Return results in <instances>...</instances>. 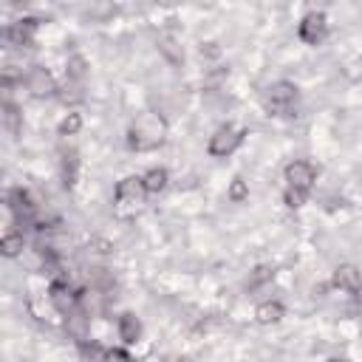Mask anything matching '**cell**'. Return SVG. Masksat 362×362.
I'll use <instances>...</instances> for the list:
<instances>
[{
    "label": "cell",
    "mask_w": 362,
    "mask_h": 362,
    "mask_svg": "<svg viewBox=\"0 0 362 362\" xmlns=\"http://www.w3.org/2000/svg\"><path fill=\"white\" fill-rule=\"evenodd\" d=\"M164 133H167V122L158 113H141L127 133V147L130 150H156L164 141Z\"/></svg>",
    "instance_id": "6da1fadb"
},
{
    "label": "cell",
    "mask_w": 362,
    "mask_h": 362,
    "mask_svg": "<svg viewBox=\"0 0 362 362\" xmlns=\"http://www.w3.org/2000/svg\"><path fill=\"white\" fill-rule=\"evenodd\" d=\"M243 139H246V130H243V127L223 124V127H218V130L209 136L206 153H209L212 158H226V156H232V153L243 144Z\"/></svg>",
    "instance_id": "7a4b0ae2"
},
{
    "label": "cell",
    "mask_w": 362,
    "mask_h": 362,
    "mask_svg": "<svg viewBox=\"0 0 362 362\" xmlns=\"http://www.w3.org/2000/svg\"><path fill=\"white\" fill-rule=\"evenodd\" d=\"M297 37L305 45H322V40L328 37V17L325 11H308L300 25H297Z\"/></svg>",
    "instance_id": "3957f363"
},
{
    "label": "cell",
    "mask_w": 362,
    "mask_h": 362,
    "mask_svg": "<svg viewBox=\"0 0 362 362\" xmlns=\"http://www.w3.org/2000/svg\"><path fill=\"white\" fill-rule=\"evenodd\" d=\"M297 102V85L288 79H277L266 88V107L274 113H286Z\"/></svg>",
    "instance_id": "277c9868"
},
{
    "label": "cell",
    "mask_w": 362,
    "mask_h": 362,
    "mask_svg": "<svg viewBox=\"0 0 362 362\" xmlns=\"http://www.w3.org/2000/svg\"><path fill=\"white\" fill-rule=\"evenodd\" d=\"M283 178H286L288 187L308 192L314 187V181H317V167L311 161H305V158H294V161H288L283 167Z\"/></svg>",
    "instance_id": "5b68a950"
},
{
    "label": "cell",
    "mask_w": 362,
    "mask_h": 362,
    "mask_svg": "<svg viewBox=\"0 0 362 362\" xmlns=\"http://www.w3.org/2000/svg\"><path fill=\"white\" fill-rule=\"evenodd\" d=\"M25 88H28L31 96H51L57 90V82H54V76H51L48 68L31 65L28 74H25Z\"/></svg>",
    "instance_id": "8992f818"
},
{
    "label": "cell",
    "mask_w": 362,
    "mask_h": 362,
    "mask_svg": "<svg viewBox=\"0 0 362 362\" xmlns=\"http://www.w3.org/2000/svg\"><path fill=\"white\" fill-rule=\"evenodd\" d=\"M79 297H82V294H76V291H74L68 283H62V280H54V283L48 286V300L54 303V308H57L59 314H71Z\"/></svg>",
    "instance_id": "52a82bcc"
},
{
    "label": "cell",
    "mask_w": 362,
    "mask_h": 362,
    "mask_svg": "<svg viewBox=\"0 0 362 362\" xmlns=\"http://www.w3.org/2000/svg\"><path fill=\"white\" fill-rule=\"evenodd\" d=\"M37 25H40V23H37L34 17H20L17 23H11V25L6 28L3 37H6L11 45H20V48H23V45H31V42H34V31H37Z\"/></svg>",
    "instance_id": "ba28073f"
},
{
    "label": "cell",
    "mask_w": 362,
    "mask_h": 362,
    "mask_svg": "<svg viewBox=\"0 0 362 362\" xmlns=\"http://www.w3.org/2000/svg\"><path fill=\"white\" fill-rule=\"evenodd\" d=\"M141 195H144L141 175H124V178L116 184V189H113L116 204H141Z\"/></svg>",
    "instance_id": "9c48e42d"
},
{
    "label": "cell",
    "mask_w": 362,
    "mask_h": 362,
    "mask_svg": "<svg viewBox=\"0 0 362 362\" xmlns=\"http://www.w3.org/2000/svg\"><path fill=\"white\" fill-rule=\"evenodd\" d=\"M359 283H362V274L354 263H339L331 274V288H339V291H348V294H354L359 288Z\"/></svg>",
    "instance_id": "30bf717a"
},
{
    "label": "cell",
    "mask_w": 362,
    "mask_h": 362,
    "mask_svg": "<svg viewBox=\"0 0 362 362\" xmlns=\"http://www.w3.org/2000/svg\"><path fill=\"white\" fill-rule=\"evenodd\" d=\"M116 331H119V339H122L124 345H136L139 337H141V320H139L136 314L124 311V314L119 317V322H116Z\"/></svg>",
    "instance_id": "8fae6325"
},
{
    "label": "cell",
    "mask_w": 362,
    "mask_h": 362,
    "mask_svg": "<svg viewBox=\"0 0 362 362\" xmlns=\"http://www.w3.org/2000/svg\"><path fill=\"white\" fill-rule=\"evenodd\" d=\"M286 317V305L280 300H263L257 308H255V320L257 325H274Z\"/></svg>",
    "instance_id": "7c38bea8"
},
{
    "label": "cell",
    "mask_w": 362,
    "mask_h": 362,
    "mask_svg": "<svg viewBox=\"0 0 362 362\" xmlns=\"http://www.w3.org/2000/svg\"><path fill=\"white\" fill-rule=\"evenodd\" d=\"M8 206H11V212L17 215V218H31L34 215V201H31V195H28V189H23V187H14L11 192H8Z\"/></svg>",
    "instance_id": "4fadbf2b"
},
{
    "label": "cell",
    "mask_w": 362,
    "mask_h": 362,
    "mask_svg": "<svg viewBox=\"0 0 362 362\" xmlns=\"http://www.w3.org/2000/svg\"><path fill=\"white\" fill-rule=\"evenodd\" d=\"M167 181H170V173H167L164 167H150V170L141 175L144 192H150V195H158V192L167 187Z\"/></svg>",
    "instance_id": "5bb4252c"
},
{
    "label": "cell",
    "mask_w": 362,
    "mask_h": 362,
    "mask_svg": "<svg viewBox=\"0 0 362 362\" xmlns=\"http://www.w3.org/2000/svg\"><path fill=\"white\" fill-rule=\"evenodd\" d=\"M79 354L85 362H107L110 351L105 345H99L96 339H79Z\"/></svg>",
    "instance_id": "9a60e30c"
},
{
    "label": "cell",
    "mask_w": 362,
    "mask_h": 362,
    "mask_svg": "<svg viewBox=\"0 0 362 362\" xmlns=\"http://www.w3.org/2000/svg\"><path fill=\"white\" fill-rule=\"evenodd\" d=\"M23 246H25V238H23V232H14V229H8V232L0 238V252H3L6 257H17V255H23Z\"/></svg>",
    "instance_id": "2e32d148"
},
{
    "label": "cell",
    "mask_w": 362,
    "mask_h": 362,
    "mask_svg": "<svg viewBox=\"0 0 362 362\" xmlns=\"http://www.w3.org/2000/svg\"><path fill=\"white\" fill-rule=\"evenodd\" d=\"M158 51H161L173 65H181V62H184V48H181L173 37H161V40H158Z\"/></svg>",
    "instance_id": "e0dca14e"
},
{
    "label": "cell",
    "mask_w": 362,
    "mask_h": 362,
    "mask_svg": "<svg viewBox=\"0 0 362 362\" xmlns=\"http://www.w3.org/2000/svg\"><path fill=\"white\" fill-rule=\"evenodd\" d=\"M79 130H82V116H79L76 110L65 113V116H62V122L57 124V133H59V136H76Z\"/></svg>",
    "instance_id": "ac0fdd59"
},
{
    "label": "cell",
    "mask_w": 362,
    "mask_h": 362,
    "mask_svg": "<svg viewBox=\"0 0 362 362\" xmlns=\"http://www.w3.org/2000/svg\"><path fill=\"white\" fill-rule=\"evenodd\" d=\"M3 124H6L11 133H20V127H23V116H20L17 105H11L8 99L3 102Z\"/></svg>",
    "instance_id": "d6986e66"
},
{
    "label": "cell",
    "mask_w": 362,
    "mask_h": 362,
    "mask_svg": "<svg viewBox=\"0 0 362 362\" xmlns=\"http://www.w3.org/2000/svg\"><path fill=\"white\" fill-rule=\"evenodd\" d=\"M272 277H274V269H272V266H266V263H263V266H255L252 274H249V280H246V288H260V286L269 283Z\"/></svg>",
    "instance_id": "ffe728a7"
},
{
    "label": "cell",
    "mask_w": 362,
    "mask_h": 362,
    "mask_svg": "<svg viewBox=\"0 0 362 362\" xmlns=\"http://www.w3.org/2000/svg\"><path fill=\"white\" fill-rule=\"evenodd\" d=\"M226 198H229L232 204H243V201L249 198V184H246L243 178H232V184H229V189H226Z\"/></svg>",
    "instance_id": "44dd1931"
},
{
    "label": "cell",
    "mask_w": 362,
    "mask_h": 362,
    "mask_svg": "<svg viewBox=\"0 0 362 362\" xmlns=\"http://www.w3.org/2000/svg\"><path fill=\"white\" fill-rule=\"evenodd\" d=\"M305 201H308V192H305V189H294V187H286V192H283V204H286L288 209H300Z\"/></svg>",
    "instance_id": "7402d4cb"
},
{
    "label": "cell",
    "mask_w": 362,
    "mask_h": 362,
    "mask_svg": "<svg viewBox=\"0 0 362 362\" xmlns=\"http://www.w3.org/2000/svg\"><path fill=\"white\" fill-rule=\"evenodd\" d=\"M68 76H85V59L82 57H71L68 59Z\"/></svg>",
    "instance_id": "603a6c76"
},
{
    "label": "cell",
    "mask_w": 362,
    "mask_h": 362,
    "mask_svg": "<svg viewBox=\"0 0 362 362\" xmlns=\"http://www.w3.org/2000/svg\"><path fill=\"white\" fill-rule=\"evenodd\" d=\"M201 54H206V57H218L221 51H218V45H215V42H206V45H201Z\"/></svg>",
    "instance_id": "cb8c5ba5"
},
{
    "label": "cell",
    "mask_w": 362,
    "mask_h": 362,
    "mask_svg": "<svg viewBox=\"0 0 362 362\" xmlns=\"http://www.w3.org/2000/svg\"><path fill=\"white\" fill-rule=\"evenodd\" d=\"M110 359H119V362H133V359H130L124 351H119V348H116V351H110Z\"/></svg>",
    "instance_id": "d4e9b609"
},
{
    "label": "cell",
    "mask_w": 362,
    "mask_h": 362,
    "mask_svg": "<svg viewBox=\"0 0 362 362\" xmlns=\"http://www.w3.org/2000/svg\"><path fill=\"white\" fill-rule=\"evenodd\" d=\"M354 300H356V305H359V308H362V283H359V288H356V291H354Z\"/></svg>",
    "instance_id": "484cf974"
},
{
    "label": "cell",
    "mask_w": 362,
    "mask_h": 362,
    "mask_svg": "<svg viewBox=\"0 0 362 362\" xmlns=\"http://www.w3.org/2000/svg\"><path fill=\"white\" fill-rule=\"evenodd\" d=\"M328 362H348V359H342V356H331Z\"/></svg>",
    "instance_id": "4316f807"
}]
</instances>
